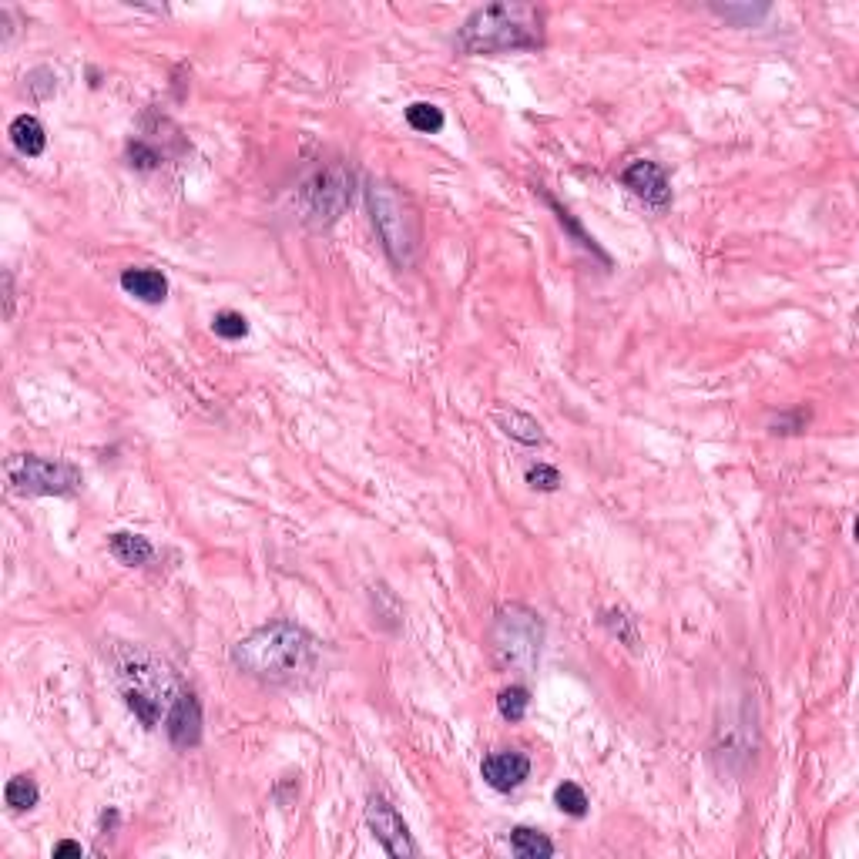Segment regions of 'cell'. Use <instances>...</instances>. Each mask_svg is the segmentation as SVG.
Returning <instances> with one entry per match:
<instances>
[{
  "mask_svg": "<svg viewBox=\"0 0 859 859\" xmlns=\"http://www.w3.org/2000/svg\"><path fill=\"white\" fill-rule=\"evenodd\" d=\"M480 776H484L490 789L514 792L527 776H531V759L517 749H497L480 762Z\"/></svg>",
  "mask_w": 859,
  "mask_h": 859,
  "instance_id": "11",
  "label": "cell"
},
{
  "mask_svg": "<svg viewBox=\"0 0 859 859\" xmlns=\"http://www.w3.org/2000/svg\"><path fill=\"white\" fill-rule=\"evenodd\" d=\"M527 484L534 490L551 494V490L561 487V474H558V467H551V464H534V467H527Z\"/></svg>",
  "mask_w": 859,
  "mask_h": 859,
  "instance_id": "25",
  "label": "cell"
},
{
  "mask_svg": "<svg viewBox=\"0 0 859 859\" xmlns=\"http://www.w3.org/2000/svg\"><path fill=\"white\" fill-rule=\"evenodd\" d=\"M621 185H625L631 195H638L645 205H651V209H668V205H672V182H668V172L658 162H648V158L631 162L625 172H621Z\"/></svg>",
  "mask_w": 859,
  "mask_h": 859,
  "instance_id": "9",
  "label": "cell"
},
{
  "mask_svg": "<svg viewBox=\"0 0 859 859\" xmlns=\"http://www.w3.org/2000/svg\"><path fill=\"white\" fill-rule=\"evenodd\" d=\"M460 54H507V51H537L544 47V11L527 0H500V4L477 7L457 31Z\"/></svg>",
  "mask_w": 859,
  "mask_h": 859,
  "instance_id": "2",
  "label": "cell"
},
{
  "mask_svg": "<svg viewBox=\"0 0 859 859\" xmlns=\"http://www.w3.org/2000/svg\"><path fill=\"white\" fill-rule=\"evenodd\" d=\"M11 141H14V148L21 151V155H27V158L44 155V148H47L44 125L34 115H17L11 121Z\"/></svg>",
  "mask_w": 859,
  "mask_h": 859,
  "instance_id": "15",
  "label": "cell"
},
{
  "mask_svg": "<svg viewBox=\"0 0 859 859\" xmlns=\"http://www.w3.org/2000/svg\"><path fill=\"white\" fill-rule=\"evenodd\" d=\"M229 658L235 672L256 678L262 685H299L319 672L323 641L296 621L279 618L235 641Z\"/></svg>",
  "mask_w": 859,
  "mask_h": 859,
  "instance_id": "1",
  "label": "cell"
},
{
  "mask_svg": "<svg viewBox=\"0 0 859 859\" xmlns=\"http://www.w3.org/2000/svg\"><path fill=\"white\" fill-rule=\"evenodd\" d=\"M212 329L222 339H245L249 336V319L242 313H232V309H222V313L212 316Z\"/></svg>",
  "mask_w": 859,
  "mask_h": 859,
  "instance_id": "23",
  "label": "cell"
},
{
  "mask_svg": "<svg viewBox=\"0 0 859 859\" xmlns=\"http://www.w3.org/2000/svg\"><path fill=\"white\" fill-rule=\"evenodd\" d=\"M4 316H11L14 313V279H11V272H4Z\"/></svg>",
  "mask_w": 859,
  "mask_h": 859,
  "instance_id": "28",
  "label": "cell"
},
{
  "mask_svg": "<svg viewBox=\"0 0 859 859\" xmlns=\"http://www.w3.org/2000/svg\"><path fill=\"white\" fill-rule=\"evenodd\" d=\"M165 732L175 749H195L202 742V702L188 685H182L165 715Z\"/></svg>",
  "mask_w": 859,
  "mask_h": 859,
  "instance_id": "10",
  "label": "cell"
},
{
  "mask_svg": "<svg viewBox=\"0 0 859 859\" xmlns=\"http://www.w3.org/2000/svg\"><path fill=\"white\" fill-rule=\"evenodd\" d=\"M108 551L115 554L121 564L128 568H138V564H148L155 558V544L141 534H131V531H115L108 537Z\"/></svg>",
  "mask_w": 859,
  "mask_h": 859,
  "instance_id": "13",
  "label": "cell"
},
{
  "mask_svg": "<svg viewBox=\"0 0 859 859\" xmlns=\"http://www.w3.org/2000/svg\"><path fill=\"white\" fill-rule=\"evenodd\" d=\"M544 621L527 604H504L490 625V655L500 672L534 675L541 662Z\"/></svg>",
  "mask_w": 859,
  "mask_h": 859,
  "instance_id": "5",
  "label": "cell"
},
{
  "mask_svg": "<svg viewBox=\"0 0 859 859\" xmlns=\"http://www.w3.org/2000/svg\"><path fill=\"white\" fill-rule=\"evenodd\" d=\"M511 849L521 859H551L554 853H558V846L531 826H514L511 829Z\"/></svg>",
  "mask_w": 859,
  "mask_h": 859,
  "instance_id": "17",
  "label": "cell"
},
{
  "mask_svg": "<svg viewBox=\"0 0 859 859\" xmlns=\"http://www.w3.org/2000/svg\"><path fill=\"white\" fill-rule=\"evenodd\" d=\"M715 14H722L725 21H735V24H755V21H762V17L769 14V7L762 4V7H732V4H725V7H715Z\"/></svg>",
  "mask_w": 859,
  "mask_h": 859,
  "instance_id": "26",
  "label": "cell"
},
{
  "mask_svg": "<svg viewBox=\"0 0 859 859\" xmlns=\"http://www.w3.org/2000/svg\"><path fill=\"white\" fill-rule=\"evenodd\" d=\"M554 806L561 809L564 816H571V819H584L588 816V792H584L578 782H561L558 789H554Z\"/></svg>",
  "mask_w": 859,
  "mask_h": 859,
  "instance_id": "19",
  "label": "cell"
},
{
  "mask_svg": "<svg viewBox=\"0 0 859 859\" xmlns=\"http://www.w3.org/2000/svg\"><path fill=\"white\" fill-rule=\"evenodd\" d=\"M128 165L131 168H138V172H151V168H158L162 165V155H158L155 148L148 145V141H131L128 145Z\"/></svg>",
  "mask_w": 859,
  "mask_h": 859,
  "instance_id": "24",
  "label": "cell"
},
{
  "mask_svg": "<svg viewBox=\"0 0 859 859\" xmlns=\"http://www.w3.org/2000/svg\"><path fill=\"white\" fill-rule=\"evenodd\" d=\"M527 705H531V692H527L524 685H511L497 695V712H500V719H507V722H521L527 715Z\"/></svg>",
  "mask_w": 859,
  "mask_h": 859,
  "instance_id": "21",
  "label": "cell"
},
{
  "mask_svg": "<svg viewBox=\"0 0 859 859\" xmlns=\"http://www.w3.org/2000/svg\"><path fill=\"white\" fill-rule=\"evenodd\" d=\"M121 289H125L128 296L148 302V306H158V302L168 299V279L158 269H145V266L121 272Z\"/></svg>",
  "mask_w": 859,
  "mask_h": 859,
  "instance_id": "12",
  "label": "cell"
},
{
  "mask_svg": "<svg viewBox=\"0 0 859 859\" xmlns=\"http://www.w3.org/2000/svg\"><path fill=\"white\" fill-rule=\"evenodd\" d=\"M366 205H370L373 229L380 235L386 256L393 266L410 269L420 259V215L413 198L403 192L400 185L386 182V178H373L366 185Z\"/></svg>",
  "mask_w": 859,
  "mask_h": 859,
  "instance_id": "4",
  "label": "cell"
},
{
  "mask_svg": "<svg viewBox=\"0 0 859 859\" xmlns=\"http://www.w3.org/2000/svg\"><path fill=\"white\" fill-rule=\"evenodd\" d=\"M7 480H11L14 494L24 497H71L84 484L81 470L68 460L37 457V453H21V457L7 460Z\"/></svg>",
  "mask_w": 859,
  "mask_h": 859,
  "instance_id": "6",
  "label": "cell"
},
{
  "mask_svg": "<svg viewBox=\"0 0 859 859\" xmlns=\"http://www.w3.org/2000/svg\"><path fill=\"white\" fill-rule=\"evenodd\" d=\"M54 859H61V856H84V849H81V843H74V839H61V843H54Z\"/></svg>",
  "mask_w": 859,
  "mask_h": 859,
  "instance_id": "27",
  "label": "cell"
},
{
  "mask_svg": "<svg viewBox=\"0 0 859 859\" xmlns=\"http://www.w3.org/2000/svg\"><path fill=\"white\" fill-rule=\"evenodd\" d=\"M4 799H7V806H11L14 813H27V809L37 806V799H41V789H37V782H34L31 776H14L11 782H7Z\"/></svg>",
  "mask_w": 859,
  "mask_h": 859,
  "instance_id": "18",
  "label": "cell"
},
{
  "mask_svg": "<svg viewBox=\"0 0 859 859\" xmlns=\"http://www.w3.org/2000/svg\"><path fill=\"white\" fill-rule=\"evenodd\" d=\"M443 111L437 105H430V101H413V105L407 108V125L413 131H420V135H437V131L443 128Z\"/></svg>",
  "mask_w": 859,
  "mask_h": 859,
  "instance_id": "20",
  "label": "cell"
},
{
  "mask_svg": "<svg viewBox=\"0 0 859 859\" xmlns=\"http://www.w3.org/2000/svg\"><path fill=\"white\" fill-rule=\"evenodd\" d=\"M111 665H115L121 698L135 712V719L145 729H158L185 682L172 672V665L141 645H121Z\"/></svg>",
  "mask_w": 859,
  "mask_h": 859,
  "instance_id": "3",
  "label": "cell"
},
{
  "mask_svg": "<svg viewBox=\"0 0 859 859\" xmlns=\"http://www.w3.org/2000/svg\"><path fill=\"white\" fill-rule=\"evenodd\" d=\"M494 423H497V427L504 430L511 440L524 443V447H537V443H544L541 423H537L534 417H527V413H521V410H497V413H494Z\"/></svg>",
  "mask_w": 859,
  "mask_h": 859,
  "instance_id": "14",
  "label": "cell"
},
{
  "mask_svg": "<svg viewBox=\"0 0 859 859\" xmlns=\"http://www.w3.org/2000/svg\"><path fill=\"white\" fill-rule=\"evenodd\" d=\"M349 198H353V172L346 165H326L319 168L299 185V209L313 229H329L339 222V215L346 212Z\"/></svg>",
  "mask_w": 859,
  "mask_h": 859,
  "instance_id": "7",
  "label": "cell"
},
{
  "mask_svg": "<svg viewBox=\"0 0 859 859\" xmlns=\"http://www.w3.org/2000/svg\"><path fill=\"white\" fill-rule=\"evenodd\" d=\"M601 625L611 631L615 638H621L625 645L635 648L638 645V621L628 615L625 608H611V611H601Z\"/></svg>",
  "mask_w": 859,
  "mask_h": 859,
  "instance_id": "22",
  "label": "cell"
},
{
  "mask_svg": "<svg viewBox=\"0 0 859 859\" xmlns=\"http://www.w3.org/2000/svg\"><path fill=\"white\" fill-rule=\"evenodd\" d=\"M537 192H541V198H544V202H547V205H551V212H554V215H558L561 229H564V232H568V235H571V239H574V242H578V245H581V249H584V252H591V256H598V259L604 262V266H611V259H608V256H604V252H601V245H598V242H594V239H591V235H588V232H584V229H581V222H578V219H574V215H571L568 209H564V205L558 202V198H554V195H547V192H544V188H537Z\"/></svg>",
  "mask_w": 859,
  "mask_h": 859,
  "instance_id": "16",
  "label": "cell"
},
{
  "mask_svg": "<svg viewBox=\"0 0 859 859\" xmlns=\"http://www.w3.org/2000/svg\"><path fill=\"white\" fill-rule=\"evenodd\" d=\"M366 826L373 829L376 843H380L393 859H407V856H420V846L413 843L410 826L403 823V816L396 813V806L386 796H373L366 799Z\"/></svg>",
  "mask_w": 859,
  "mask_h": 859,
  "instance_id": "8",
  "label": "cell"
}]
</instances>
